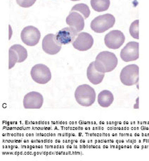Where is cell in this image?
Masks as SVG:
<instances>
[{"label":"cell","mask_w":149,"mask_h":161,"mask_svg":"<svg viewBox=\"0 0 149 161\" xmlns=\"http://www.w3.org/2000/svg\"><path fill=\"white\" fill-rule=\"evenodd\" d=\"M28 57L27 50L21 45H13L9 49V67H14L16 63L24 62Z\"/></svg>","instance_id":"52a82bcc"},{"label":"cell","mask_w":149,"mask_h":161,"mask_svg":"<svg viewBox=\"0 0 149 161\" xmlns=\"http://www.w3.org/2000/svg\"><path fill=\"white\" fill-rule=\"evenodd\" d=\"M36 0H16L17 4L23 8H29L35 4Z\"/></svg>","instance_id":"ffe728a7"},{"label":"cell","mask_w":149,"mask_h":161,"mask_svg":"<svg viewBox=\"0 0 149 161\" xmlns=\"http://www.w3.org/2000/svg\"><path fill=\"white\" fill-rule=\"evenodd\" d=\"M44 102L43 96L38 92L32 91L25 95L23 98V106L25 109H39Z\"/></svg>","instance_id":"7c38bea8"},{"label":"cell","mask_w":149,"mask_h":161,"mask_svg":"<svg viewBox=\"0 0 149 161\" xmlns=\"http://www.w3.org/2000/svg\"><path fill=\"white\" fill-rule=\"evenodd\" d=\"M42 50L48 54H56L61 50L62 45L56 40V35L50 33L46 36L42 40Z\"/></svg>","instance_id":"9c48e42d"},{"label":"cell","mask_w":149,"mask_h":161,"mask_svg":"<svg viewBox=\"0 0 149 161\" xmlns=\"http://www.w3.org/2000/svg\"><path fill=\"white\" fill-rule=\"evenodd\" d=\"M94 39L90 33L81 32L78 33L77 38L73 42L74 48L79 51H87L93 46Z\"/></svg>","instance_id":"8fae6325"},{"label":"cell","mask_w":149,"mask_h":161,"mask_svg":"<svg viewBox=\"0 0 149 161\" xmlns=\"http://www.w3.org/2000/svg\"><path fill=\"white\" fill-rule=\"evenodd\" d=\"M66 24L80 33L85 28V18L77 11H70L66 18Z\"/></svg>","instance_id":"5bb4252c"},{"label":"cell","mask_w":149,"mask_h":161,"mask_svg":"<svg viewBox=\"0 0 149 161\" xmlns=\"http://www.w3.org/2000/svg\"><path fill=\"white\" fill-rule=\"evenodd\" d=\"M139 68L136 64H130L125 67L120 74L121 82L125 86H133L139 82Z\"/></svg>","instance_id":"277c9868"},{"label":"cell","mask_w":149,"mask_h":161,"mask_svg":"<svg viewBox=\"0 0 149 161\" xmlns=\"http://www.w3.org/2000/svg\"><path fill=\"white\" fill-rule=\"evenodd\" d=\"M87 76L89 80L94 85H98L103 81L105 74L97 71L94 66V62H91L87 71Z\"/></svg>","instance_id":"9a60e30c"},{"label":"cell","mask_w":149,"mask_h":161,"mask_svg":"<svg viewBox=\"0 0 149 161\" xmlns=\"http://www.w3.org/2000/svg\"><path fill=\"white\" fill-rule=\"evenodd\" d=\"M70 1H73V2H75V1H80V0H70Z\"/></svg>","instance_id":"44dd1931"},{"label":"cell","mask_w":149,"mask_h":161,"mask_svg":"<svg viewBox=\"0 0 149 161\" xmlns=\"http://www.w3.org/2000/svg\"><path fill=\"white\" fill-rule=\"evenodd\" d=\"M116 18L110 14H105L96 17L91 22V30L97 33H102L113 27Z\"/></svg>","instance_id":"3957f363"},{"label":"cell","mask_w":149,"mask_h":161,"mask_svg":"<svg viewBox=\"0 0 149 161\" xmlns=\"http://www.w3.org/2000/svg\"><path fill=\"white\" fill-rule=\"evenodd\" d=\"M139 20H135L133 23H131L130 27V33L132 38L139 40Z\"/></svg>","instance_id":"d6986e66"},{"label":"cell","mask_w":149,"mask_h":161,"mask_svg":"<svg viewBox=\"0 0 149 161\" xmlns=\"http://www.w3.org/2000/svg\"><path fill=\"white\" fill-rule=\"evenodd\" d=\"M110 0H91V6L97 12L107 11L110 7Z\"/></svg>","instance_id":"e0dca14e"},{"label":"cell","mask_w":149,"mask_h":161,"mask_svg":"<svg viewBox=\"0 0 149 161\" xmlns=\"http://www.w3.org/2000/svg\"><path fill=\"white\" fill-rule=\"evenodd\" d=\"M71 11H77L83 15L85 19H87L90 15V9L88 6L85 4H77L74 5Z\"/></svg>","instance_id":"ac0fdd59"},{"label":"cell","mask_w":149,"mask_h":161,"mask_svg":"<svg viewBox=\"0 0 149 161\" xmlns=\"http://www.w3.org/2000/svg\"><path fill=\"white\" fill-rule=\"evenodd\" d=\"M34 81L39 84H46L51 79V73L47 66L38 64L34 66L30 71Z\"/></svg>","instance_id":"5b68a950"},{"label":"cell","mask_w":149,"mask_h":161,"mask_svg":"<svg viewBox=\"0 0 149 161\" xmlns=\"http://www.w3.org/2000/svg\"><path fill=\"white\" fill-rule=\"evenodd\" d=\"M78 35V32L71 27H65L58 31L56 35V40L61 45H67L73 42L76 36Z\"/></svg>","instance_id":"4fadbf2b"},{"label":"cell","mask_w":149,"mask_h":161,"mask_svg":"<svg viewBox=\"0 0 149 161\" xmlns=\"http://www.w3.org/2000/svg\"><path fill=\"white\" fill-rule=\"evenodd\" d=\"M118 60L116 54L108 51L100 53L96 57L94 66L101 73H107L113 71L117 65Z\"/></svg>","instance_id":"6da1fadb"},{"label":"cell","mask_w":149,"mask_h":161,"mask_svg":"<svg viewBox=\"0 0 149 161\" xmlns=\"http://www.w3.org/2000/svg\"><path fill=\"white\" fill-rule=\"evenodd\" d=\"M125 40V36L122 31L119 30L111 31L105 36L104 42L106 47L117 50L123 45Z\"/></svg>","instance_id":"ba28073f"},{"label":"cell","mask_w":149,"mask_h":161,"mask_svg":"<svg viewBox=\"0 0 149 161\" xmlns=\"http://www.w3.org/2000/svg\"><path fill=\"white\" fill-rule=\"evenodd\" d=\"M41 34L38 28L33 25L25 27L21 31V38L23 42L28 46H35L39 42Z\"/></svg>","instance_id":"8992f818"},{"label":"cell","mask_w":149,"mask_h":161,"mask_svg":"<svg viewBox=\"0 0 149 161\" xmlns=\"http://www.w3.org/2000/svg\"><path fill=\"white\" fill-rule=\"evenodd\" d=\"M114 96L110 91L104 90L99 93L98 96V103L102 108H108L113 103Z\"/></svg>","instance_id":"2e32d148"},{"label":"cell","mask_w":149,"mask_h":161,"mask_svg":"<svg viewBox=\"0 0 149 161\" xmlns=\"http://www.w3.org/2000/svg\"><path fill=\"white\" fill-rule=\"evenodd\" d=\"M139 44L137 42H130L121 50L120 57L125 62L135 61L139 57Z\"/></svg>","instance_id":"30bf717a"},{"label":"cell","mask_w":149,"mask_h":161,"mask_svg":"<svg viewBox=\"0 0 149 161\" xmlns=\"http://www.w3.org/2000/svg\"><path fill=\"white\" fill-rule=\"evenodd\" d=\"M74 97L80 105L90 107L96 100V92L94 89L87 84L80 85L74 91Z\"/></svg>","instance_id":"7a4b0ae2"}]
</instances>
